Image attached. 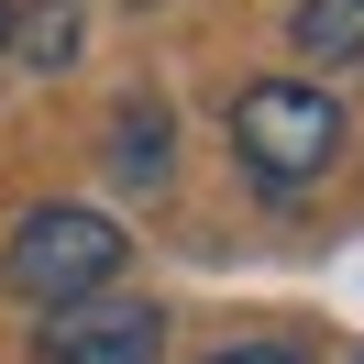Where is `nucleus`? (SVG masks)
<instances>
[{
  "mask_svg": "<svg viewBox=\"0 0 364 364\" xmlns=\"http://www.w3.org/2000/svg\"><path fill=\"white\" fill-rule=\"evenodd\" d=\"M342 100L320 89V77H254L243 100H232V155H243L254 188H320L342 166Z\"/></svg>",
  "mask_w": 364,
  "mask_h": 364,
  "instance_id": "f257e3e1",
  "label": "nucleus"
},
{
  "mask_svg": "<svg viewBox=\"0 0 364 364\" xmlns=\"http://www.w3.org/2000/svg\"><path fill=\"white\" fill-rule=\"evenodd\" d=\"M122 221L111 210H89V199H45V210H23L11 221V243H0V276L33 298V309H77V298H111V276H122Z\"/></svg>",
  "mask_w": 364,
  "mask_h": 364,
  "instance_id": "f03ea898",
  "label": "nucleus"
},
{
  "mask_svg": "<svg viewBox=\"0 0 364 364\" xmlns=\"http://www.w3.org/2000/svg\"><path fill=\"white\" fill-rule=\"evenodd\" d=\"M155 353H166L155 298H77V309H45L33 331V364H155Z\"/></svg>",
  "mask_w": 364,
  "mask_h": 364,
  "instance_id": "7ed1b4c3",
  "label": "nucleus"
},
{
  "mask_svg": "<svg viewBox=\"0 0 364 364\" xmlns=\"http://www.w3.org/2000/svg\"><path fill=\"white\" fill-rule=\"evenodd\" d=\"M111 177L144 188V199L177 177V111H166V100H122V122H111Z\"/></svg>",
  "mask_w": 364,
  "mask_h": 364,
  "instance_id": "20e7f679",
  "label": "nucleus"
},
{
  "mask_svg": "<svg viewBox=\"0 0 364 364\" xmlns=\"http://www.w3.org/2000/svg\"><path fill=\"white\" fill-rule=\"evenodd\" d=\"M287 45L309 55V67H353V55H364V0H298V11H287Z\"/></svg>",
  "mask_w": 364,
  "mask_h": 364,
  "instance_id": "39448f33",
  "label": "nucleus"
},
{
  "mask_svg": "<svg viewBox=\"0 0 364 364\" xmlns=\"http://www.w3.org/2000/svg\"><path fill=\"white\" fill-rule=\"evenodd\" d=\"M77 0H33V11H11V33H0V55H11V67H67L77 55Z\"/></svg>",
  "mask_w": 364,
  "mask_h": 364,
  "instance_id": "423d86ee",
  "label": "nucleus"
},
{
  "mask_svg": "<svg viewBox=\"0 0 364 364\" xmlns=\"http://www.w3.org/2000/svg\"><path fill=\"white\" fill-rule=\"evenodd\" d=\"M199 364H309V342H221V353H199Z\"/></svg>",
  "mask_w": 364,
  "mask_h": 364,
  "instance_id": "0eeeda50",
  "label": "nucleus"
},
{
  "mask_svg": "<svg viewBox=\"0 0 364 364\" xmlns=\"http://www.w3.org/2000/svg\"><path fill=\"white\" fill-rule=\"evenodd\" d=\"M0 33H11V0H0Z\"/></svg>",
  "mask_w": 364,
  "mask_h": 364,
  "instance_id": "6e6552de",
  "label": "nucleus"
},
{
  "mask_svg": "<svg viewBox=\"0 0 364 364\" xmlns=\"http://www.w3.org/2000/svg\"><path fill=\"white\" fill-rule=\"evenodd\" d=\"M353 364H364V353H353Z\"/></svg>",
  "mask_w": 364,
  "mask_h": 364,
  "instance_id": "1a4fd4ad",
  "label": "nucleus"
}]
</instances>
